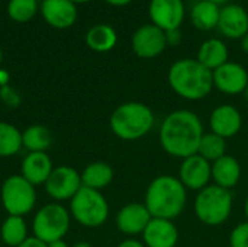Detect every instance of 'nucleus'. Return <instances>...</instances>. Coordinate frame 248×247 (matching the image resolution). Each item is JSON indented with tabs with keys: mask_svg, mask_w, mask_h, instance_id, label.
I'll return each mask as SVG.
<instances>
[{
	"mask_svg": "<svg viewBox=\"0 0 248 247\" xmlns=\"http://www.w3.org/2000/svg\"><path fill=\"white\" fill-rule=\"evenodd\" d=\"M203 134V124L198 114L189 109H179L163 119L158 140L169 156L183 160L198 153Z\"/></svg>",
	"mask_w": 248,
	"mask_h": 247,
	"instance_id": "1",
	"label": "nucleus"
},
{
	"mask_svg": "<svg viewBox=\"0 0 248 247\" xmlns=\"http://www.w3.org/2000/svg\"><path fill=\"white\" fill-rule=\"evenodd\" d=\"M52 144L51 131L41 124H33L22 131V146L29 151H46Z\"/></svg>",
	"mask_w": 248,
	"mask_h": 247,
	"instance_id": "26",
	"label": "nucleus"
},
{
	"mask_svg": "<svg viewBox=\"0 0 248 247\" xmlns=\"http://www.w3.org/2000/svg\"><path fill=\"white\" fill-rule=\"evenodd\" d=\"M71 226L70 211L60 202H49L41 207L33 215L32 233L45 243L65 237Z\"/></svg>",
	"mask_w": 248,
	"mask_h": 247,
	"instance_id": "7",
	"label": "nucleus"
},
{
	"mask_svg": "<svg viewBox=\"0 0 248 247\" xmlns=\"http://www.w3.org/2000/svg\"><path fill=\"white\" fill-rule=\"evenodd\" d=\"M1 61H3V51H1V48H0V66H1Z\"/></svg>",
	"mask_w": 248,
	"mask_h": 247,
	"instance_id": "43",
	"label": "nucleus"
},
{
	"mask_svg": "<svg viewBox=\"0 0 248 247\" xmlns=\"http://www.w3.org/2000/svg\"><path fill=\"white\" fill-rule=\"evenodd\" d=\"M80 176H81V185L84 188H90L102 192L105 188H108L112 183L115 173L109 163L92 162L83 169Z\"/></svg>",
	"mask_w": 248,
	"mask_h": 247,
	"instance_id": "21",
	"label": "nucleus"
},
{
	"mask_svg": "<svg viewBox=\"0 0 248 247\" xmlns=\"http://www.w3.org/2000/svg\"><path fill=\"white\" fill-rule=\"evenodd\" d=\"M38 12V0H9L7 15L19 23L29 22Z\"/></svg>",
	"mask_w": 248,
	"mask_h": 247,
	"instance_id": "29",
	"label": "nucleus"
},
{
	"mask_svg": "<svg viewBox=\"0 0 248 247\" xmlns=\"http://www.w3.org/2000/svg\"><path fill=\"white\" fill-rule=\"evenodd\" d=\"M244 214H246V218L248 221V197L246 198V202H244Z\"/></svg>",
	"mask_w": 248,
	"mask_h": 247,
	"instance_id": "41",
	"label": "nucleus"
},
{
	"mask_svg": "<svg viewBox=\"0 0 248 247\" xmlns=\"http://www.w3.org/2000/svg\"><path fill=\"white\" fill-rule=\"evenodd\" d=\"M221 7L208 0H199L192 6L190 19L195 28L199 31H211L218 28Z\"/></svg>",
	"mask_w": 248,
	"mask_h": 247,
	"instance_id": "23",
	"label": "nucleus"
},
{
	"mask_svg": "<svg viewBox=\"0 0 248 247\" xmlns=\"http://www.w3.org/2000/svg\"><path fill=\"white\" fill-rule=\"evenodd\" d=\"M0 201L7 215L25 217L36 205V189L22 175H12L1 183Z\"/></svg>",
	"mask_w": 248,
	"mask_h": 247,
	"instance_id": "8",
	"label": "nucleus"
},
{
	"mask_svg": "<svg viewBox=\"0 0 248 247\" xmlns=\"http://www.w3.org/2000/svg\"><path fill=\"white\" fill-rule=\"evenodd\" d=\"M171 90L186 100L205 99L214 89V74L196 58L174 61L167 74Z\"/></svg>",
	"mask_w": 248,
	"mask_h": 247,
	"instance_id": "3",
	"label": "nucleus"
},
{
	"mask_svg": "<svg viewBox=\"0 0 248 247\" xmlns=\"http://www.w3.org/2000/svg\"><path fill=\"white\" fill-rule=\"evenodd\" d=\"M116 42H118V35L115 29L109 25L92 26L86 33L87 47L96 52H108L113 49Z\"/></svg>",
	"mask_w": 248,
	"mask_h": 247,
	"instance_id": "25",
	"label": "nucleus"
},
{
	"mask_svg": "<svg viewBox=\"0 0 248 247\" xmlns=\"http://www.w3.org/2000/svg\"><path fill=\"white\" fill-rule=\"evenodd\" d=\"M241 48L246 54H248V32L241 38Z\"/></svg>",
	"mask_w": 248,
	"mask_h": 247,
	"instance_id": "37",
	"label": "nucleus"
},
{
	"mask_svg": "<svg viewBox=\"0 0 248 247\" xmlns=\"http://www.w3.org/2000/svg\"><path fill=\"white\" fill-rule=\"evenodd\" d=\"M0 99H1L3 103H6L10 108H17L20 105V102H22V98H20L19 92L15 87L9 86V84L0 86Z\"/></svg>",
	"mask_w": 248,
	"mask_h": 247,
	"instance_id": "31",
	"label": "nucleus"
},
{
	"mask_svg": "<svg viewBox=\"0 0 248 247\" xmlns=\"http://www.w3.org/2000/svg\"><path fill=\"white\" fill-rule=\"evenodd\" d=\"M105 1H108V3L112 4V6H126V4H129L132 0H105Z\"/></svg>",
	"mask_w": 248,
	"mask_h": 247,
	"instance_id": "36",
	"label": "nucleus"
},
{
	"mask_svg": "<svg viewBox=\"0 0 248 247\" xmlns=\"http://www.w3.org/2000/svg\"><path fill=\"white\" fill-rule=\"evenodd\" d=\"M17 247H46V243L42 242L41 239L35 237V236H29L23 243H20Z\"/></svg>",
	"mask_w": 248,
	"mask_h": 247,
	"instance_id": "33",
	"label": "nucleus"
},
{
	"mask_svg": "<svg viewBox=\"0 0 248 247\" xmlns=\"http://www.w3.org/2000/svg\"><path fill=\"white\" fill-rule=\"evenodd\" d=\"M179 181L187 191L199 192L212 181V163L198 153L182 160L179 167Z\"/></svg>",
	"mask_w": 248,
	"mask_h": 247,
	"instance_id": "10",
	"label": "nucleus"
},
{
	"mask_svg": "<svg viewBox=\"0 0 248 247\" xmlns=\"http://www.w3.org/2000/svg\"><path fill=\"white\" fill-rule=\"evenodd\" d=\"M218 29L231 39H241L248 32V12L240 4H225L221 7Z\"/></svg>",
	"mask_w": 248,
	"mask_h": 247,
	"instance_id": "18",
	"label": "nucleus"
},
{
	"mask_svg": "<svg viewBox=\"0 0 248 247\" xmlns=\"http://www.w3.org/2000/svg\"><path fill=\"white\" fill-rule=\"evenodd\" d=\"M214 87L225 95H240L244 93L248 86L247 70L234 61H227L221 67L212 71Z\"/></svg>",
	"mask_w": 248,
	"mask_h": 247,
	"instance_id": "13",
	"label": "nucleus"
},
{
	"mask_svg": "<svg viewBox=\"0 0 248 247\" xmlns=\"http://www.w3.org/2000/svg\"><path fill=\"white\" fill-rule=\"evenodd\" d=\"M70 247H92V245H90V243H87V242H77V243L71 245Z\"/></svg>",
	"mask_w": 248,
	"mask_h": 247,
	"instance_id": "39",
	"label": "nucleus"
},
{
	"mask_svg": "<svg viewBox=\"0 0 248 247\" xmlns=\"http://www.w3.org/2000/svg\"><path fill=\"white\" fill-rule=\"evenodd\" d=\"M54 170V165L46 151L28 153L20 165V175L33 186L44 185Z\"/></svg>",
	"mask_w": 248,
	"mask_h": 247,
	"instance_id": "19",
	"label": "nucleus"
},
{
	"mask_svg": "<svg viewBox=\"0 0 248 247\" xmlns=\"http://www.w3.org/2000/svg\"><path fill=\"white\" fill-rule=\"evenodd\" d=\"M132 51L140 58H155L158 57L167 47L166 32L153 23H147L140 26L131 39Z\"/></svg>",
	"mask_w": 248,
	"mask_h": 247,
	"instance_id": "11",
	"label": "nucleus"
},
{
	"mask_svg": "<svg viewBox=\"0 0 248 247\" xmlns=\"http://www.w3.org/2000/svg\"><path fill=\"white\" fill-rule=\"evenodd\" d=\"M208 1H212V3H215V4L219 6V4H227L230 0H208Z\"/></svg>",
	"mask_w": 248,
	"mask_h": 247,
	"instance_id": "40",
	"label": "nucleus"
},
{
	"mask_svg": "<svg viewBox=\"0 0 248 247\" xmlns=\"http://www.w3.org/2000/svg\"><path fill=\"white\" fill-rule=\"evenodd\" d=\"M148 15L151 23L164 32L180 29L185 19V3L183 0H151Z\"/></svg>",
	"mask_w": 248,
	"mask_h": 247,
	"instance_id": "12",
	"label": "nucleus"
},
{
	"mask_svg": "<svg viewBox=\"0 0 248 247\" xmlns=\"http://www.w3.org/2000/svg\"><path fill=\"white\" fill-rule=\"evenodd\" d=\"M81 176L80 173L71 166H57L51 172L49 178L44 183L46 195L54 202H65L71 201V198L80 191L81 188Z\"/></svg>",
	"mask_w": 248,
	"mask_h": 247,
	"instance_id": "9",
	"label": "nucleus"
},
{
	"mask_svg": "<svg viewBox=\"0 0 248 247\" xmlns=\"http://www.w3.org/2000/svg\"><path fill=\"white\" fill-rule=\"evenodd\" d=\"M166 38H167V45H177L182 41V32L180 29H171L166 32Z\"/></svg>",
	"mask_w": 248,
	"mask_h": 247,
	"instance_id": "32",
	"label": "nucleus"
},
{
	"mask_svg": "<svg viewBox=\"0 0 248 247\" xmlns=\"http://www.w3.org/2000/svg\"><path fill=\"white\" fill-rule=\"evenodd\" d=\"M230 247H248V221L235 226L231 230Z\"/></svg>",
	"mask_w": 248,
	"mask_h": 247,
	"instance_id": "30",
	"label": "nucleus"
},
{
	"mask_svg": "<svg viewBox=\"0 0 248 247\" xmlns=\"http://www.w3.org/2000/svg\"><path fill=\"white\" fill-rule=\"evenodd\" d=\"M241 175V165L234 156L225 154L224 157L212 163V181L214 185L219 188L231 191L238 185Z\"/></svg>",
	"mask_w": 248,
	"mask_h": 247,
	"instance_id": "20",
	"label": "nucleus"
},
{
	"mask_svg": "<svg viewBox=\"0 0 248 247\" xmlns=\"http://www.w3.org/2000/svg\"><path fill=\"white\" fill-rule=\"evenodd\" d=\"M46 247H70L67 245V242L64 240V239H61V240H54V242H51V243H46Z\"/></svg>",
	"mask_w": 248,
	"mask_h": 247,
	"instance_id": "35",
	"label": "nucleus"
},
{
	"mask_svg": "<svg viewBox=\"0 0 248 247\" xmlns=\"http://www.w3.org/2000/svg\"><path fill=\"white\" fill-rule=\"evenodd\" d=\"M73 3H87V1H90V0H71Z\"/></svg>",
	"mask_w": 248,
	"mask_h": 247,
	"instance_id": "42",
	"label": "nucleus"
},
{
	"mask_svg": "<svg viewBox=\"0 0 248 247\" xmlns=\"http://www.w3.org/2000/svg\"><path fill=\"white\" fill-rule=\"evenodd\" d=\"M244 96H246V99L248 100V86L246 87V90H244Z\"/></svg>",
	"mask_w": 248,
	"mask_h": 247,
	"instance_id": "44",
	"label": "nucleus"
},
{
	"mask_svg": "<svg viewBox=\"0 0 248 247\" xmlns=\"http://www.w3.org/2000/svg\"><path fill=\"white\" fill-rule=\"evenodd\" d=\"M187 204V189L173 175L154 178L144 197V205L154 218L174 220L185 211Z\"/></svg>",
	"mask_w": 248,
	"mask_h": 247,
	"instance_id": "2",
	"label": "nucleus"
},
{
	"mask_svg": "<svg viewBox=\"0 0 248 247\" xmlns=\"http://www.w3.org/2000/svg\"><path fill=\"white\" fill-rule=\"evenodd\" d=\"M22 147V131L10 122L0 121V157H12Z\"/></svg>",
	"mask_w": 248,
	"mask_h": 247,
	"instance_id": "27",
	"label": "nucleus"
},
{
	"mask_svg": "<svg viewBox=\"0 0 248 247\" xmlns=\"http://www.w3.org/2000/svg\"><path fill=\"white\" fill-rule=\"evenodd\" d=\"M151 214L144 205V202H131L124 205L116 214V227L125 236L134 237L142 234L148 223L151 221Z\"/></svg>",
	"mask_w": 248,
	"mask_h": 247,
	"instance_id": "14",
	"label": "nucleus"
},
{
	"mask_svg": "<svg viewBox=\"0 0 248 247\" xmlns=\"http://www.w3.org/2000/svg\"><path fill=\"white\" fill-rule=\"evenodd\" d=\"M118 247H147L142 242H140V240H137V239H134V237H129V239H125V240H122Z\"/></svg>",
	"mask_w": 248,
	"mask_h": 247,
	"instance_id": "34",
	"label": "nucleus"
},
{
	"mask_svg": "<svg viewBox=\"0 0 248 247\" xmlns=\"http://www.w3.org/2000/svg\"><path fill=\"white\" fill-rule=\"evenodd\" d=\"M29 237L28 226L23 217L7 215L0 227V239L9 247H17Z\"/></svg>",
	"mask_w": 248,
	"mask_h": 247,
	"instance_id": "24",
	"label": "nucleus"
},
{
	"mask_svg": "<svg viewBox=\"0 0 248 247\" xmlns=\"http://www.w3.org/2000/svg\"><path fill=\"white\" fill-rule=\"evenodd\" d=\"M70 215L86 229L102 227L109 218V202L100 191L81 186L71 198L68 207Z\"/></svg>",
	"mask_w": 248,
	"mask_h": 247,
	"instance_id": "6",
	"label": "nucleus"
},
{
	"mask_svg": "<svg viewBox=\"0 0 248 247\" xmlns=\"http://www.w3.org/2000/svg\"><path fill=\"white\" fill-rule=\"evenodd\" d=\"M196 60L202 66L214 71L228 61V47L225 45V42H222L218 38L206 39L199 47Z\"/></svg>",
	"mask_w": 248,
	"mask_h": 247,
	"instance_id": "22",
	"label": "nucleus"
},
{
	"mask_svg": "<svg viewBox=\"0 0 248 247\" xmlns=\"http://www.w3.org/2000/svg\"><path fill=\"white\" fill-rule=\"evenodd\" d=\"M6 84H7V73L0 70V86H6Z\"/></svg>",
	"mask_w": 248,
	"mask_h": 247,
	"instance_id": "38",
	"label": "nucleus"
},
{
	"mask_svg": "<svg viewBox=\"0 0 248 247\" xmlns=\"http://www.w3.org/2000/svg\"><path fill=\"white\" fill-rule=\"evenodd\" d=\"M141 236L142 243L147 247H176L180 237L179 229L173 220L154 217Z\"/></svg>",
	"mask_w": 248,
	"mask_h": 247,
	"instance_id": "16",
	"label": "nucleus"
},
{
	"mask_svg": "<svg viewBox=\"0 0 248 247\" xmlns=\"http://www.w3.org/2000/svg\"><path fill=\"white\" fill-rule=\"evenodd\" d=\"M232 207L234 198L231 191L214 183L199 191L193 202L196 218L208 227L222 226L231 217Z\"/></svg>",
	"mask_w": 248,
	"mask_h": 247,
	"instance_id": "5",
	"label": "nucleus"
},
{
	"mask_svg": "<svg viewBox=\"0 0 248 247\" xmlns=\"http://www.w3.org/2000/svg\"><path fill=\"white\" fill-rule=\"evenodd\" d=\"M243 127L241 112L230 103L218 105L209 115V128L211 132L228 140L235 137Z\"/></svg>",
	"mask_w": 248,
	"mask_h": 247,
	"instance_id": "15",
	"label": "nucleus"
},
{
	"mask_svg": "<svg viewBox=\"0 0 248 247\" xmlns=\"http://www.w3.org/2000/svg\"><path fill=\"white\" fill-rule=\"evenodd\" d=\"M155 122L153 109L137 100L121 103L109 118L112 132L124 141H135L151 132Z\"/></svg>",
	"mask_w": 248,
	"mask_h": 247,
	"instance_id": "4",
	"label": "nucleus"
},
{
	"mask_svg": "<svg viewBox=\"0 0 248 247\" xmlns=\"http://www.w3.org/2000/svg\"><path fill=\"white\" fill-rule=\"evenodd\" d=\"M198 154L214 163L227 154V140L214 132H205L199 143Z\"/></svg>",
	"mask_w": 248,
	"mask_h": 247,
	"instance_id": "28",
	"label": "nucleus"
},
{
	"mask_svg": "<svg viewBox=\"0 0 248 247\" xmlns=\"http://www.w3.org/2000/svg\"><path fill=\"white\" fill-rule=\"evenodd\" d=\"M39 9L45 22L57 29H67L77 19V7L71 0H42Z\"/></svg>",
	"mask_w": 248,
	"mask_h": 247,
	"instance_id": "17",
	"label": "nucleus"
}]
</instances>
